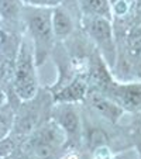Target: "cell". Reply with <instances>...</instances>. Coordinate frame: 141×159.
<instances>
[{
    "label": "cell",
    "mask_w": 141,
    "mask_h": 159,
    "mask_svg": "<svg viewBox=\"0 0 141 159\" xmlns=\"http://www.w3.org/2000/svg\"><path fill=\"white\" fill-rule=\"evenodd\" d=\"M129 52L133 58L141 57V33L133 34L129 41Z\"/></svg>",
    "instance_id": "cell-12"
},
{
    "label": "cell",
    "mask_w": 141,
    "mask_h": 159,
    "mask_svg": "<svg viewBox=\"0 0 141 159\" xmlns=\"http://www.w3.org/2000/svg\"><path fill=\"white\" fill-rule=\"evenodd\" d=\"M58 121L65 129V132L69 135V138H79V132H81V123H79L78 113L72 107H63L61 108L59 114H58Z\"/></svg>",
    "instance_id": "cell-6"
},
{
    "label": "cell",
    "mask_w": 141,
    "mask_h": 159,
    "mask_svg": "<svg viewBox=\"0 0 141 159\" xmlns=\"http://www.w3.org/2000/svg\"><path fill=\"white\" fill-rule=\"evenodd\" d=\"M16 93L23 100H31L37 93V80L34 70V58L28 47L23 42L17 55L14 73Z\"/></svg>",
    "instance_id": "cell-2"
},
{
    "label": "cell",
    "mask_w": 141,
    "mask_h": 159,
    "mask_svg": "<svg viewBox=\"0 0 141 159\" xmlns=\"http://www.w3.org/2000/svg\"><path fill=\"white\" fill-rule=\"evenodd\" d=\"M90 106L93 107L95 111H97L99 114H102L103 117H106L107 120L111 121H116L121 114V108L119 106L96 93L90 94Z\"/></svg>",
    "instance_id": "cell-5"
},
{
    "label": "cell",
    "mask_w": 141,
    "mask_h": 159,
    "mask_svg": "<svg viewBox=\"0 0 141 159\" xmlns=\"http://www.w3.org/2000/svg\"><path fill=\"white\" fill-rule=\"evenodd\" d=\"M116 159H135L133 155H130V153H124V155H120V156H117Z\"/></svg>",
    "instance_id": "cell-15"
},
{
    "label": "cell",
    "mask_w": 141,
    "mask_h": 159,
    "mask_svg": "<svg viewBox=\"0 0 141 159\" xmlns=\"http://www.w3.org/2000/svg\"><path fill=\"white\" fill-rule=\"evenodd\" d=\"M107 142V135L103 129L100 128H95L87 134V144H89L90 148H99L102 145H105Z\"/></svg>",
    "instance_id": "cell-11"
},
{
    "label": "cell",
    "mask_w": 141,
    "mask_h": 159,
    "mask_svg": "<svg viewBox=\"0 0 141 159\" xmlns=\"http://www.w3.org/2000/svg\"><path fill=\"white\" fill-rule=\"evenodd\" d=\"M20 0H0V18L4 24H16L20 18Z\"/></svg>",
    "instance_id": "cell-7"
},
{
    "label": "cell",
    "mask_w": 141,
    "mask_h": 159,
    "mask_svg": "<svg viewBox=\"0 0 141 159\" xmlns=\"http://www.w3.org/2000/svg\"><path fill=\"white\" fill-rule=\"evenodd\" d=\"M111 96L129 110H141V86L138 84L119 86L111 89Z\"/></svg>",
    "instance_id": "cell-4"
},
{
    "label": "cell",
    "mask_w": 141,
    "mask_h": 159,
    "mask_svg": "<svg viewBox=\"0 0 141 159\" xmlns=\"http://www.w3.org/2000/svg\"><path fill=\"white\" fill-rule=\"evenodd\" d=\"M24 2H27V3L33 4V6H52V4H57L58 0H24Z\"/></svg>",
    "instance_id": "cell-14"
},
{
    "label": "cell",
    "mask_w": 141,
    "mask_h": 159,
    "mask_svg": "<svg viewBox=\"0 0 141 159\" xmlns=\"http://www.w3.org/2000/svg\"><path fill=\"white\" fill-rule=\"evenodd\" d=\"M4 129H7V125H6V121H2L0 120V134H3Z\"/></svg>",
    "instance_id": "cell-16"
},
{
    "label": "cell",
    "mask_w": 141,
    "mask_h": 159,
    "mask_svg": "<svg viewBox=\"0 0 141 159\" xmlns=\"http://www.w3.org/2000/svg\"><path fill=\"white\" fill-rule=\"evenodd\" d=\"M52 30L55 35L59 38L66 37L72 31V21L63 10L57 9L52 13Z\"/></svg>",
    "instance_id": "cell-8"
},
{
    "label": "cell",
    "mask_w": 141,
    "mask_h": 159,
    "mask_svg": "<svg viewBox=\"0 0 141 159\" xmlns=\"http://www.w3.org/2000/svg\"><path fill=\"white\" fill-rule=\"evenodd\" d=\"M85 84L82 80H75L71 84L62 89L61 92L57 93V100L58 102H63V103H69V102H76V100H81L85 94Z\"/></svg>",
    "instance_id": "cell-9"
},
{
    "label": "cell",
    "mask_w": 141,
    "mask_h": 159,
    "mask_svg": "<svg viewBox=\"0 0 141 159\" xmlns=\"http://www.w3.org/2000/svg\"><path fill=\"white\" fill-rule=\"evenodd\" d=\"M82 9L86 14L92 17H103L109 16L107 0H81Z\"/></svg>",
    "instance_id": "cell-10"
},
{
    "label": "cell",
    "mask_w": 141,
    "mask_h": 159,
    "mask_svg": "<svg viewBox=\"0 0 141 159\" xmlns=\"http://www.w3.org/2000/svg\"><path fill=\"white\" fill-rule=\"evenodd\" d=\"M137 9H138V13H141V0H138V4H137Z\"/></svg>",
    "instance_id": "cell-17"
},
{
    "label": "cell",
    "mask_w": 141,
    "mask_h": 159,
    "mask_svg": "<svg viewBox=\"0 0 141 159\" xmlns=\"http://www.w3.org/2000/svg\"><path fill=\"white\" fill-rule=\"evenodd\" d=\"M140 153H141V147H140Z\"/></svg>",
    "instance_id": "cell-18"
},
{
    "label": "cell",
    "mask_w": 141,
    "mask_h": 159,
    "mask_svg": "<svg viewBox=\"0 0 141 159\" xmlns=\"http://www.w3.org/2000/svg\"><path fill=\"white\" fill-rule=\"evenodd\" d=\"M87 33L90 34L99 49L113 65L114 62V42L111 35V27L109 21L103 17H90L87 20Z\"/></svg>",
    "instance_id": "cell-3"
},
{
    "label": "cell",
    "mask_w": 141,
    "mask_h": 159,
    "mask_svg": "<svg viewBox=\"0 0 141 159\" xmlns=\"http://www.w3.org/2000/svg\"><path fill=\"white\" fill-rule=\"evenodd\" d=\"M27 23L35 47V62L42 63L52 45V16L44 9H33L27 14Z\"/></svg>",
    "instance_id": "cell-1"
},
{
    "label": "cell",
    "mask_w": 141,
    "mask_h": 159,
    "mask_svg": "<svg viewBox=\"0 0 141 159\" xmlns=\"http://www.w3.org/2000/svg\"><path fill=\"white\" fill-rule=\"evenodd\" d=\"M13 148H14V144H13V141L10 138L2 139L0 141V159H6L12 153Z\"/></svg>",
    "instance_id": "cell-13"
}]
</instances>
